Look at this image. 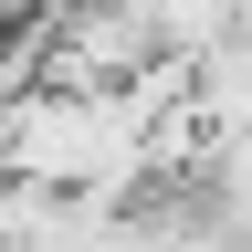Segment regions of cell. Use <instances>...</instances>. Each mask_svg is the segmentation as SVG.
Returning a JSON list of instances; mask_svg holds the SVG:
<instances>
[{
	"label": "cell",
	"mask_w": 252,
	"mask_h": 252,
	"mask_svg": "<svg viewBox=\"0 0 252 252\" xmlns=\"http://www.w3.org/2000/svg\"><path fill=\"white\" fill-rule=\"evenodd\" d=\"M189 116H200L210 137L252 126V42H242V32H220V42L189 53Z\"/></svg>",
	"instance_id": "cell-1"
},
{
	"label": "cell",
	"mask_w": 252,
	"mask_h": 252,
	"mask_svg": "<svg viewBox=\"0 0 252 252\" xmlns=\"http://www.w3.org/2000/svg\"><path fill=\"white\" fill-rule=\"evenodd\" d=\"M137 11H147V32H158L168 53H200V42H220V32H231L242 0H137Z\"/></svg>",
	"instance_id": "cell-2"
},
{
	"label": "cell",
	"mask_w": 252,
	"mask_h": 252,
	"mask_svg": "<svg viewBox=\"0 0 252 252\" xmlns=\"http://www.w3.org/2000/svg\"><path fill=\"white\" fill-rule=\"evenodd\" d=\"M231 32H242V42H252V0H242V11H231Z\"/></svg>",
	"instance_id": "cell-3"
}]
</instances>
